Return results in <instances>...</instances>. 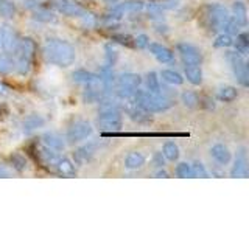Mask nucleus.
I'll return each mask as SVG.
<instances>
[{"label": "nucleus", "instance_id": "nucleus-1", "mask_svg": "<svg viewBox=\"0 0 249 233\" xmlns=\"http://www.w3.org/2000/svg\"><path fill=\"white\" fill-rule=\"evenodd\" d=\"M44 56L50 64L67 68L70 66H73V62L76 59V51L75 47L70 44L66 39L59 37H49L44 42Z\"/></svg>", "mask_w": 249, "mask_h": 233}, {"label": "nucleus", "instance_id": "nucleus-2", "mask_svg": "<svg viewBox=\"0 0 249 233\" xmlns=\"http://www.w3.org/2000/svg\"><path fill=\"white\" fill-rule=\"evenodd\" d=\"M37 53V45L31 37H22L19 39L18 49H16L13 56L14 61V70H18L19 75H28Z\"/></svg>", "mask_w": 249, "mask_h": 233}, {"label": "nucleus", "instance_id": "nucleus-3", "mask_svg": "<svg viewBox=\"0 0 249 233\" xmlns=\"http://www.w3.org/2000/svg\"><path fill=\"white\" fill-rule=\"evenodd\" d=\"M97 124L103 132H117L123 126V115L114 101H101Z\"/></svg>", "mask_w": 249, "mask_h": 233}, {"label": "nucleus", "instance_id": "nucleus-4", "mask_svg": "<svg viewBox=\"0 0 249 233\" xmlns=\"http://www.w3.org/2000/svg\"><path fill=\"white\" fill-rule=\"evenodd\" d=\"M132 103H136L137 106L143 107L145 111H148L150 114L153 112H165L170 107H173V100H170L163 95H156V93H151L148 90H140L137 89L134 95L131 97Z\"/></svg>", "mask_w": 249, "mask_h": 233}, {"label": "nucleus", "instance_id": "nucleus-5", "mask_svg": "<svg viewBox=\"0 0 249 233\" xmlns=\"http://www.w3.org/2000/svg\"><path fill=\"white\" fill-rule=\"evenodd\" d=\"M115 84H117L115 87L117 95L123 100H131V97L134 95L136 90L140 87V84H142V78H140V75L131 72L120 73L115 78Z\"/></svg>", "mask_w": 249, "mask_h": 233}, {"label": "nucleus", "instance_id": "nucleus-6", "mask_svg": "<svg viewBox=\"0 0 249 233\" xmlns=\"http://www.w3.org/2000/svg\"><path fill=\"white\" fill-rule=\"evenodd\" d=\"M231 16L228 8H224L223 5H209L206 8V20H207V27L212 31H221L226 23L229 22Z\"/></svg>", "mask_w": 249, "mask_h": 233}, {"label": "nucleus", "instance_id": "nucleus-7", "mask_svg": "<svg viewBox=\"0 0 249 233\" xmlns=\"http://www.w3.org/2000/svg\"><path fill=\"white\" fill-rule=\"evenodd\" d=\"M226 58H228L229 64L232 67V72L235 75L237 81L243 85V87H248L249 85V72H248V66L243 59V56L238 51H228L226 53Z\"/></svg>", "mask_w": 249, "mask_h": 233}, {"label": "nucleus", "instance_id": "nucleus-8", "mask_svg": "<svg viewBox=\"0 0 249 233\" xmlns=\"http://www.w3.org/2000/svg\"><path fill=\"white\" fill-rule=\"evenodd\" d=\"M93 134V128L89 121L86 120H78L75 123H72L66 131V140L69 143H78L83 142V140L89 138Z\"/></svg>", "mask_w": 249, "mask_h": 233}, {"label": "nucleus", "instance_id": "nucleus-9", "mask_svg": "<svg viewBox=\"0 0 249 233\" xmlns=\"http://www.w3.org/2000/svg\"><path fill=\"white\" fill-rule=\"evenodd\" d=\"M19 39H20L19 34L11 27L8 25L0 27V53L13 56L16 49H18Z\"/></svg>", "mask_w": 249, "mask_h": 233}, {"label": "nucleus", "instance_id": "nucleus-10", "mask_svg": "<svg viewBox=\"0 0 249 233\" xmlns=\"http://www.w3.org/2000/svg\"><path fill=\"white\" fill-rule=\"evenodd\" d=\"M53 6L56 8L58 13L67 17H81L88 11L81 3L73 2V0H58V2H53Z\"/></svg>", "mask_w": 249, "mask_h": 233}, {"label": "nucleus", "instance_id": "nucleus-11", "mask_svg": "<svg viewBox=\"0 0 249 233\" xmlns=\"http://www.w3.org/2000/svg\"><path fill=\"white\" fill-rule=\"evenodd\" d=\"M176 49H178V53L181 54V58L185 64H201L202 54L195 45L187 44V42H179L176 45Z\"/></svg>", "mask_w": 249, "mask_h": 233}, {"label": "nucleus", "instance_id": "nucleus-12", "mask_svg": "<svg viewBox=\"0 0 249 233\" xmlns=\"http://www.w3.org/2000/svg\"><path fill=\"white\" fill-rule=\"evenodd\" d=\"M50 168L61 177H73L76 174L75 163L72 160H69L67 157H61L56 154V157L53 159Z\"/></svg>", "mask_w": 249, "mask_h": 233}, {"label": "nucleus", "instance_id": "nucleus-13", "mask_svg": "<svg viewBox=\"0 0 249 233\" xmlns=\"http://www.w3.org/2000/svg\"><path fill=\"white\" fill-rule=\"evenodd\" d=\"M101 145L98 142H90L88 145H84L81 148H78L75 151L73 157H75V162L80 163V165H84V163H89L95 155L98 154Z\"/></svg>", "mask_w": 249, "mask_h": 233}, {"label": "nucleus", "instance_id": "nucleus-14", "mask_svg": "<svg viewBox=\"0 0 249 233\" xmlns=\"http://www.w3.org/2000/svg\"><path fill=\"white\" fill-rule=\"evenodd\" d=\"M146 49L150 50V53L160 62V64H173L175 62V53L165 45L158 44V42H151V44H148Z\"/></svg>", "mask_w": 249, "mask_h": 233}, {"label": "nucleus", "instance_id": "nucleus-15", "mask_svg": "<svg viewBox=\"0 0 249 233\" xmlns=\"http://www.w3.org/2000/svg\"><path fill=\"white\" fill-rule=\"evenodd\" d=\"M231 177H240V179H245L248 177V159H246V150L245 148H240L237 155H235V160H233V165L231 169Z\"/></svg>", "mask_w": 249, "mask_h": 233}, {"label": "nucleus", "instance_id": "nucleus-16", "mask_svg": "<svg viewBox=\"0 0 249 233\" xmlns=\"http://www.w3.org/2000/svg\"><path fill=\"white\" fill-rule=\"evenodd\" d=\"M41 140H42L44 146L50 148L53 151H62L66 148L64 138H62L59 134H56V132H45V134H42Z\"/></svg>", "mask_w": 249, "mask_h": 233}, {"label": "nucleus", "instance_id": "nucleus-17", "mask_svg": "<svg viewBox=\"0 0 249 233\" xmlns=\"http://www.w3.org/2000/svg\"><path fill=\"white\" fill-rule=\"evenodd\" d=\"M72 78L73 81L78 83V84H84V85H92V84H98L101 83L100 80V75L97 73H92V72H88V70H75V72L72 73Z\"/></svg>", "mask_w": 249, "mask_h": 233}, {"label": "nucleus", "instance_id": "nucleus-18", "mask_svg": "<svg viewBox=\"0 0 249 233\" xmlns=\"http://www.w3.org/2000/svg\"><path fill=\"white\" fill-rule=\"evenodd\" d=\"M210 155H212V159L220 163V165H228L231 162V151L228 146H224L221 143H216L210 148Z\"/></svg>", "mask_w": 249, "mask_h": 233}, {"label": "nucleus", "instance_id": "nucleus-19", "mask_svg": "<svg viewBox=\"0 0 249 233\" xmlns=\"http://www.w3.org/2000/svg\"><path fill=\"white\" fill-rule=\"evenodd\" d=\"M128 115H129V118H131L132 121L140 123V124L150 123V121H151V115H150V112L145 111L143 107L137 106L136 103L132 104L131 107H128Z\"/></svg>", "mask_w": 249, "mask_h": 233}, {"label": "nucleus", "instance_id": "nucleus-20", "mask_svg": "<svg viewBox=\"0 0 249 233\" xmlns=\"http://www.w3.org/2000/svg\"><path fill=\"white\" fill-rule=\"evenodd\" d=\"M184 75L187 78V81L193 85H199L202 83V70L199 64H185Z\"/></svg>", "mask_w": 249, "mask_h": 233}, {"label": "nucleus", "instance_id": "nucleus-21", "mask_svg": "<svg viewBox=\"0 0 249 233\" xmlns=\"http://www.w3.org/2000/svg\"><path fill=\"white\" fill-rule=\"evenodd\" d=\"M145 155L142 152H129L126 155V159H124V168L126 169H131V171H136V169H140L143 165H145Z\"/></svg>", "mask_w": 249, "mask_h": 233}, {"label": "nucleus", "instance_id": "nucleus-22", "mask_svg": "<svg viewBox=\"0 0 249 233\" xmlns=\"http://www.w3.org/2000/svg\"><path fill=\"white\" fill-rule=\"evenodd\" d=\"M232 19L240 27H246L248 23V8L243 2H235L232 5Z\"/></svg>", "mask_w": 249, "mask_h": 233}, {"label": "nucleus", "instance_id": "nucleus-23", "mask_svg": "<svg viewBox=\"0 0 249 233\" xmlns=\"http://www.w3.org/2000/svg\"><path fill=\"white\" fill-rule=\"evenodd\" d=\"M45 124V120H44V116L42 115H39V114H31L28 115L25 120H23L22 123V129L25 131V132H31V131H36L39 128H42Z\"/></svg>", "mask_w": 249, "mask_h": 233}, {"label": "nucleus", "instance_id": "nucleus-24", "mask_svg": "<svg viewBox=\"0 0 249 233\" xmlns=\"http://www.w3.org/2000/svg\"><path fill=\"white\" fill-rule=\"evenodd\" d=\"M218 100L223 101V103H232L233 100H237L238 97V90L233 87V85H224L220 90H218Z\"/></svg>", "mask_w": 249, "mask_h": 233}, {"label": "nucleus", "instance_id": "nucleus-25", "mask_svg": "<svg viewBox=\"0 0 249 233\" xmlns=\"http://www.w3.org/2000/svg\"><path fill=\"white\" fill-rule=\"evenodd\" d=\"M146 90L156 93V95H162V85L156 72H150L146 75Z\"/></svg>", "mask_w": 249, "mask_h": 233}, {"label": "nucleus", "instance_id": "nucleus-26", "mask_svg": "<svg viewBox=\"0 0 249 233\" xmlns=\"http://www.w3.org/2000/svg\"><path fill=\"white\" fill-rule=\"evenodd\" d=\"M33 19L37 22H44V23H54L56 22V16L52 11L45 10V8H36L33 11Z\"/></svg>", "mask_w": 249, "mask_h": 233}, {"label": "nucleus", "instance_id": "nucleus-27", "mask_svg": "<svg viewBox=\"0 0 249 233\" xmlns=\"http://www.w3.org/2000/svg\"><path fill=\"white\" fill-rule=\"evenodd\" d=\"M16 13H18V8L11 0H0V17L13 19Z\"/></svg>", "mask_w": 249, "mask_h": 233}, {"label": "nucleus", "instance_id": "nucleus-28", "mask_svg": "<svg viewBox=\"0 0 249 233\" xmlns=\"http://www.w3.org/2000/svg\"><path fill=\"white\" fill-rule=\"evenodd\" d=\"M162 80L168 83V84H173V85H181L184 83V78L181 73L175 72V70H162L160 72Z\"/></svg>", "mask_w": 249, "mask_h": 233}, {"label": "nucleus", "instance_id": "nucleus-29", "mask_svg": "<svg viewBox=\"0 0 249 233\" xmlns=\"http://www.w3.org/2000/svg\"><path fill=\"white\" fill-rule=\"evenodd\" d=\"M163 157H165L167 160L170 162H176L179 159V148L175 142H165V145H163Z\"/></svg>", "mask_w": 249, "mask_h": 233}, {"label": "nucleus", "instance_id": "nucleus-30", "mask_svg": "<svg viewBox=\"0 0 249 233\" xmlns=\"http://www.w3.org/2000/svg\"><path fill=\"white\" fill-rule=\"evenodd\" d=\"M14 70V59L10 54L0 53V75H8Z\"/></svg>", "mask_w": 249, "mask_h": 233}, {"label": "nucleus", "instance_id": "nucleus-31", "mask_svg": "<svg viewBox=\"0 0 249 233\" xmlns=\"http://www.w3.org/2000/svg\"><path fill=\"white\" fill-rule=\"evenodd\" d=\"M181 100H182V103H184L187 107L195 109V107L201 106V98H199L195 92H190V90H185V92L182 93V95H181Z\"/></svg>", "mask_w": 249, "mask_h": 233}, {"label": "nucleus", "instance_id": "nucleus-32", "mask_svg": "<svg viewBox=\"0 0 249 233\" xmlns=\"http://www.w3.org/2000/svg\"><path fill=\"white\" fill-rule=\"evenodd\" d=\"M235 44V49L240 54H245L248 53V49H249V36L248 33H238L237 34V42Z\"/></svg>", "mask_w": 249, "mask_h": 233}, {"label": "nucleus", "instance_id": "nucleus-33", "mask_svg": "<svg viewBox=\"0 0 249 233\" xmlns=\"http://www.w3.org/2000/svg\"><path fill=\"white\" fill-rule=\"evenodd\" d=\"M10 162H11V165L16 171H19V173H22L23 169L27 168V159L23 157L22 154H11L10 155Z\"/></svg>", "mask_w": 249, "mask_h": 233}, {"label": "nucleus", "instance_id": "nucleus-34", "mask_svg": "<svg viewBox=\"0 0 249 233\" xmlns=\"http://www.w3.org/2000/svg\"><path fill=\"white\" fill-rule=\"evenodd\" d=\"M213 45L216 47V49H228V47L233 45V39H232V36L228 34V33H221V34H218V36H216Z\"/></svg>", "mask_w": 249, "mask_h": 233}, {"label": "nucleus", "instance_id": "nucleus-35", "mask_svg": "<svg viewBox=\"0 0 249 233\" xmlns=\"http://www.w3.org/2000/svg\"><path fill=\"white\" fill-rule=\"evenodd\" d=\"M105 51H106V54H105V58H106V64H105V67H114V64H115V61H117V50L114 49V47L111 45V44H106L105 45Z\"/></svg>", "mask_w": 249, "mask_h": 233}, {"label": "nucleus", "instance_id": "nucleus-36", "mask_svg": "<svg viewBox=\"0 0 249 233\" xmlns=\"http://www.w3.org/2000/svg\"><path fill=\"white\" fill-rule=\"evenodd\" d=\"M176 176L182 177V179H185V177H189V179L195 177L193 171H192V165H189V163H179V165L176 166Z\"/></svg>", "mask_w": 249, "mask_h": 233}, {"label": "nucleus", "instance_id": "nucleus-37", "mask_svg": "<svg viewBox=\"0 0 249 233\" xmlns=\"http://www.w3.org/2000/svg\"><path fill=\"white\" fill-rule=\"evenodd\" d=\"M192 171H193V176H195V177H204V179L209 177L207 169L204 168V165H202L201 162H193Z\"/></svg>", "mask_w": 249, "mask_h": 233}, {"label": "nucleus", "instance_id": "nucleus-38", "mask_svg": "<svg viewBox=\"0 0 249 233\" xmlns=\"http://www.w3.org/2000/svg\"><path fill=\"white\" fill-rule=\"evenodd\" d=\"M81 22H83V25L86 27V28H92V27H95V23H97V19H95V16H93L92 13H89V11H86L81 17H78Z\"/></svg>", "mask_w": 249, "mask_h": 233}, {"label": "nucleus", "instance_id": "nucleus-39", "mask_svg": "<svg viewBox=\"0 0 249 233\" xmlns=\"http://www.w3.org/2000/svg\"><path fill=\"white\" fill-rule=\"evenodd\" d=\"M112 41L119 42V44H122L124 47H132V45H134V41H132V39L128 34H114Z\"/></svg>", "mask_w": 249, "mask_h": 233}, {"label": "nucleus", "instance_id": "nucleus-40", "mask_svg": "<svg viewBox=\"0 0 249 233\" xmlns=\"http://www.w3.org/2000/svg\"><path fill=\"white\" fill-rule=\"evenodd\" d=\"M132 41H134V45L137 49H146L148 44H150V39H148L146 34H139L137 37L132 39Z\"/></svg>", "mask_w": 249, "mask_h": 233}, {"label": "nucleus", "instance_id": "nucleus-41", "mask_svg": "<svg viewBox=\"0 0 249 233\" xmlns=\"http://www.w3.org/2000/svg\"><path fill=\"white\" fill-rule=\"evenodd\" d=\"M153 162H154V165L158 168H163V165H165V157H163L162 152H154Z\"/></svg>", "mask_w": 249, "mask_h": 233}, {"label": "nucleus", "instance_id": "nucleus-42", "mask_svg": "<svg viewBox=\"0 0 249 233\" xmlns=\"http://www.w3.org/2000/svg\"><path fill=\"white\" fill-rule=\"evenodd\" d=\"M11 93V87L0 81V97H8Z\"/></svg>", "mask_w": 249, "mask_h": 233}, {"label": "nucleus", "instance_id": "nucleus-43", "mask_svg": "<svg viewBox=\"0 0 249 233\" xmlns=\"http://www.w3.org/2000/svg\"><path fill=\"white\" fill-rule=\"evenodd\" d=\"M10 176H11L10 169H8L5 165H2V163H0V177H2V179H6V177H10Z\"/></svg>", "mask_w": 249, "mask_h": 233}, {"label": "nucleus", "instance_id": "nucleus-44", "mask_svg": "<svg viewBox=\"0 0 249 233\" xmlns=\"http://www.w3.org/2000/svg\"><path fill=\"white\" fill-rule=\"evenodd\" d=\"M41 2H44V0H23V5L28 8H36Z\"/></svg>", "mask_w": 249, "mask_h": 233}, {"label": "nucleus", "instance_id": "nucleus-45", "mask_svg": "<svg viewBox=\"0 0 249 233\" xmlns=\"http://www.w3.org/2000/svg\"><path fill=\"white\" fill-rule=\"evenodd\" d=\"M156 177H163V179H165V177H168V173H167V171H163V169H159L158 173H156Z\"/></svg>", "mask_w": 249, "mask_h": 233}]
</instances>
